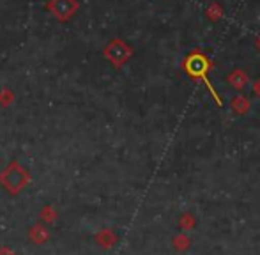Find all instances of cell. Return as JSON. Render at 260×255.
<instances>
[{"instance_id":"obj_1","label":"cell","mask_w":260,"mask_h":255,"mask_svg":"<svg viewBox=\"0 0 260 255\" xmlns=\"http://www.w3.org/2000/svg\"><path fill=\"white\" fill-rule=\"evenodd\" d=\"M186 69H188V73L191 76H197V78H202L204 82H206V85L209 87V90L212 92V96L218 100V92H216L214 89H212V85H211V82L207 80V76H206V69H207V62H206V57L204 55H191L189 57V60H188V64H186ZM218 103L221 105V101L218 100Z\"/></svg>"}]
</instances>
